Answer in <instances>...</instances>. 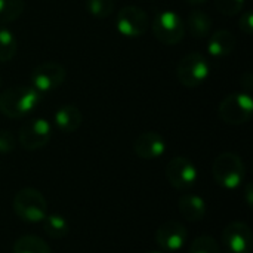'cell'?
I'll return each mask as SVG.
<instances>
[{
    "label": "cell",
    "instance_id": "9",
    "mask_svg": "<svg viewBox=\"0 0 253 253\" xmlns=\"http://www.w3.org/2000/svg\"><path fill=\"white\" fill-rule=\"evenodd\" d=\"M116 27L119 33L125 37H141L147 33L150 27V18L147 12L138 6H125L117 13Z\"/></svg>",
    "mask_w": 253,
    "mask_h": 253
},
{
    "label": "cell",
    "instance_id": "30",
    "mask_svg": "<svg viewBox=\"0 0 253 253\" xmlns=\"http://www.w3.org/2000/svg\"><path fill=\"white\" fill-rule=\"evenodd\" d=\"M147 253H163V252H157V251H153V252H147Z\"/></svg>",
    "mask_w": 253,
    "mask_h": 253
},
{
    "label": "cell",
    "instance_id": "3",
    "mask_svg": "<svg viewBox=\"0 0 253 253\" xmlns=\"http://www.w3.org/2000/svg\"><path fill=\"white\" fill-rule=\"evenodd\" d=\"M15 215L28 224L42 222L47 215V202L44 196L36 188L19 190L12 202Z\"/></svg>",
    "mask_w": 253,
    "mask_h": 253
},
{
    "label": "cell",
    "instance_id": "17",
    "mask_svg": "<svg viewBox=\"0 0 253 253\" xmlns=\"http://www.w3.org/2000/svg\"><path fill=\"white\" fill-rule=\"evenodd\" d=\"M188 30H190V34L196 39H206L209 37L211 34V30H212V18L203 12V10H194L190 13L188 16Z\"/></svg>",
    "mask_w": 253,
    "mask_h": 253
},
{
    "label": "cell",
    "instance_id": "8",
    "mask_svg": "<svg viewBox=\"0 0 253 253\" xmlns=\"http://www.w3.org/2000/svg\"><path fill=\"white\" fill-rule=\"evenodd\" d=\"M50 138H52V126L43 117L28 120L18 133V141L21 147L27 151H36L46 147Z\"/></svg>",
    "mask_w": 253,
    "mask_h": 253
},
{
    "label": "cell",
    "instance_id": "20",
    "mask_svg": "<svg viewBox=\"0 0 253 253\" xmlns=\"http://www.w3.org/2000/svg\"><path fill=\"white\" fill-rule=\"evenodd\" d=\"M18 52V40L13 33L6 28L0 27V62H9Z\"/></svg>",
    "mask_w": 253,
    "mask_h": 253
},
{
    "label": "cell",
    "instance_id": "2",
    "mask_svg": "<svg viewBox=\"0 0 253 253\" xmlns=\"http://www.w3.org/2000/svg\"><path fill=\"white\" fill-rule=\"evenodd\" d=\"M215 182L225 190H236L242 185L246 175V168L240 156L236 153L219 154L212 166Z\"/></svg>",
    "mask_w": 253,
    "mask_h": 253
},
{
    "label": "cell",
    "instance_id": "22",
    "mask_svg": "<svg viewBox=\"0 0 253 253\" xmlns=\"http://www.w3.org/2000/svg\"><path fill=\"white\" fill-rule=\"evenodd\" d=\"M86 9L92 16L105 19L114 12V3L113 0H86Z\"/></svg>",
    "mask_w": 253,
    "mask_h": 253
},
{
    "label": "cell",
    "instance_id": "12",
    "mask_svg": "<svg viewBox=\"0 0 253 253\" xmlns=\"http://www.w3.org/2000/svg\"><path fill=\"white\" fill-rule=\"evenodd\" d=\"M188 237L187 228L178 221H168L156 231V243L165 252H178L184 248Z\"/></svg>",
    "mask_w": 253,
    "mask_h": 253
},
{
    "label": "cell",
    "instance_id": "1",
    "mask_svg": "<svg viewBox=\"0 0 253 253\" xmlns=\"http://www.w3.org/2000/svg\"><path fill=\"white\" fill-rule=\"evenodd\" d=\"M42 101L33 86H13L0 93V113L9 119H22L33 113Z\"/></svg>",
    "mask_w": 253,
    "mask_h": 253
},
{
    "label": "cell",
    "instance_id": "27",
    "mask_svg": "<svg viewBox=\"0 0 253 253\" xmlns=\"http://www.w3.org/2000/svg\"><path fill=\"white\" fill-rule=\"evenodd\" d=\"M240 83H242V86L245 87V92L246 93H251V90H252L253 87V74L251 71H246L243 76H242V79H240Z\"/></svg>",
    "mask_w": 253,
    "mask_h": 253
},
{
    "label": "cell",
    "instance_id": "5",
    "mask_svg": "<svg viewBox=\"0 0 253 253\" xmlns=\"http://www.w3.org/2000/svg\"><path fill=\"white\" fill-rule=\"evenodd\" d=\"M211 73V65L205 55L199 52H191L185 55L176 68V77L179 83L185 87H197L203 84Z\"/></svg>",
    "mask_w": 253,
    "mask_h": 253
},
{
    "label": "cell",
    "instance_id": "16",
    "mask_svg": "<svg viewBox=\"0 0 253 253\" xmlns=\"http://www.w3.org/2000/svg\"><path fill=\"white\" fill-rule=\"evenodd\" d=\"M179 213L190 222L202 221L206 215V202L197 194H185L178 200Z\"/></svg>",
    "mask_w": 253,
    "mask_h": 253
},
{
    "label": "cell",
    "instance_id": "11",
    "mask_svg": "<svg viewBox=\"0 0 253 253\" xmlns=\"http://www.w3.org/2000/svg\"><path fill=\"white\" fill-rule=\"evenodd\" d=\"M222 243L228 253H251L253 248L251 227L240 221L230 222L222 231Z\"/></svg>",
    "mask_w": 253,
    "mask_h": 253
},
{
    "label": "cell",
    "instance_id": "4",
    "mask_svg": "<svg viewBox=\"0 0 253 253\" xmlns=\"http://www.w3.org/2000/svg\"><path fill=\"white\" fill-rule=\"evenodd\" d=\"M222 122L231 126H240L252 119L253 101L251 93L234 92L222 99L218 108Z\"/></svg>",
    "mask_w": 253,
    "mask_h": 253
},
{
    "label": "cell",
    "instance_id": "25",
    "mask_svg": "<svg viewBox=\"0 0 253 253\" xmlns=\"http://www.w3.org/2000/svg\"><path fill=\"white\" fill-rule=\"evenodd\" d=\"M16 147V138L10 130H0V153L9 154Z\"/></svg>",
    "mask_w": 253,
    "mask_h": 253
},
{
    "label": "cell",
    "instance_id": "10",
    "mask_svg": "<svg viewBox=\"0 0 253 253\" xmlns=\"http://www.w3.org/2000/svg\"><path fill=\"white\" fill-rule=\"evenodd\" d=\"M168 182L175 190H190L197 182V168L187 157H173L165 169Z\"/></svg>",
    "mask_w": 253,
    "mask_h": 253
},
{
    "label": "cell",
    "instance_id": "7",
    "mask_svg": "<svg viewBox=\"0 0 253 253\" xmlns=\"http://www.w3.org/2000/svg\"><path fill=\"white\" fill-rule=\"evenodd\" d=\"M65 79L67 70L64 68V65L53 61H47L37 65L30 74L31 86L39 93H47L58 89L65 82Z\"/></svg>",
    "mask_w": 253,
    "mask_h": 253
},
{
    "label": "cell",
    "instance_id": "26",
    "mask_svg": "<svg viewBox=\"0 0 253 253\" xmlns=\"http://www.w3.org/2000/svg\"><path fill=\"white\" fill-rule=\"evenodd\" d=\"M239 27L240 30L246 34V36H252L253 34V13L252 10H246L242 13L240 21H239Z\"/></svg>",
    "mask_w": 253,
    "mask_h": 253
},
{
    "label": "cell",
    "instance_id": "24",
    "mask_svg": "<svg viewBox=\"0 0 253 253\" xmlns=\"http://www.w3.org/2000/svg\"><path fill=\"white\" fill-rule=\"evenodd\" d=\"M216 9L227 16H234L242 12L245 6V0H215Z\"/></svg>",
    "mask_w": 253,
    "mask_h": 253
},
{
    "label": "cell",
    "instance_id": "19",
    "mask_svg": "<svg viewBox=\"0 0 253 253\" xmlns=\"http://www.w3.org/2000/svg\"><path fill=\"white\" fill-rule=\"evenodd\" d=\"M42 222H43L44 233L50 239H55V240L64 239L70 231V225H68L67 219L59 213H50V215L47 213Z\"/></svg>",
    "mask_w": 253,
    "mask_h": 253
},
{
    "label": "cell",
    "instance_id": "31",
    "mask_svg": "<svg viewBox=\"0 0 253 253\" xmlns=\"http://www.w3.org/2000/svg\"><path fill=\"white\" fill-rule=\"evenodd\" d=\"M0 86H1V79H0Z\"/></svg>",
    "mask_w": 253,
    "mask_h": 253
},
{
    "label": "cell",
    "instance_id": "15",
    "mask_svg": "<svg viewBox=\"0 0 253 253\" xmlns=\"http://www.w3.org/2000/svg\"><path fill=\"white\" fill-rule=\"evenodd\" d=\"M236 43V36L230 30H218L209 37L208 52L213 58H224L234 50Z\"/></svg>",
    "mask_w": 253,
    "mask_h": 253
},
{
    "label": "cell",
    "instance_id": "21",
    "mask_svg": "<svg viewBox=\"0 0 253 253\" xmlns=\"http://www.w3.org/2000/svg\"><path fill=\"white\" fill-rule=\"evenodd\" d=\"M25 7V0H0V24L18 19Z\"/></svg>",
    "mask_w": 253,
    "mask_h": 253
},
{
    "label": "cell",
    "instance_id": "23",
    "mask_svg": "<svg viewBox=\"0 0 253 253\" xmlns=\"http://www.w3.org/2000/svg\"><path fill=\"white\" fill-rule=\"evenodd\" d=\"M188 253H221L218 242L211 236H200L193 240Z\"/></svg>",
    "mask_w": 253,
    "mask_h": 253
},
{
    "label": "cell",
    "instance_id": "6",
    "mask_svg": "<svg viewBox=\"0 0 253 253\" xmlns=\"http://www.w3.org/2000/svg\"><path fill=\"white\" fill-rule=\"evenodd\" d=\"M151 28L156 39L168 46L178 44L185 36V24L182 18L173 10H162L157 13Z\"/></svg>",
    "mask_w": 253,
    "mask_h": 253
},
{
    "label": "cell",
    "instance_id": "14",
    "mask_svg": "<svg viewBox=\"0 0 253 253\" xmlns=\"http://www.w3.org/2000/svg\"><path fill=\"white\" fill-rule=\"evenodd\" d=\"M55 126L64 132V133H73L76 130H79V127L82 126L83 122V114L79 110V107L73 105V104H65L61 105L53 117Z\"/></svg>",
    "mask_w": 253,
    "mask_h": 253
},
{
    "label": "cell",
    "instance_id": "28",
    "mask_svg": "<svg viewBox=\"0 0 253 253\" xmlns=\"http://www.w3.org/2000/svg\"><path fill=\"white\" fill-rule=\"evenodd\" d=\"M253 188H252V184H248L246 185V188H245V199H246V202H248V206H252L253 205Z\"/></svg>",
    "mask_w": 253,
    "mask_h": 253
},
{
    "label": "cell",
    "instance_id": "18",
    "mask_svg": "<svg viewBox=\"0 0 253 253\" xmlns=\"http://www.w3.org/2000/svg\"><path fill=\"white\" fill-rule=\"evenodd\" d=\"M12 253H52V249L39 236H22L13 243Z\"/></svg>",
    "mask_w": 253,
    "mask_h": 253
},
{
    "label": "cell",
    "instance_id": "29",
    "mask_svg": "<svg viewBox=\"0 0 253 253\" xmlns=\"http://www.w3.org/2000/svg\"><path fill=\"white\" fill-rule=\"evenodd\" d=\"M188 3H191V4H202V3H205V1H208V0H187Z\"/></svg>",
    "mask_w": 253,
    "mask_h": 253
},
{
    "label": "cell",
    "instance_id": "13",
    "mask_svg": "<svg viewBox=\"0 0 253 253\" xmlns=\"http://www.w3.org/2000/svg\"><path fill=\"white\" fill-rule=\"evenodd\" d=\"M133 151L142 160H154V159H159L165 154L166 142L160 133L148 130V132L141 133L135 139Z\"/></svg>",
    "mask_w": 253,
    "mask_h": 253
}]
</instances>
